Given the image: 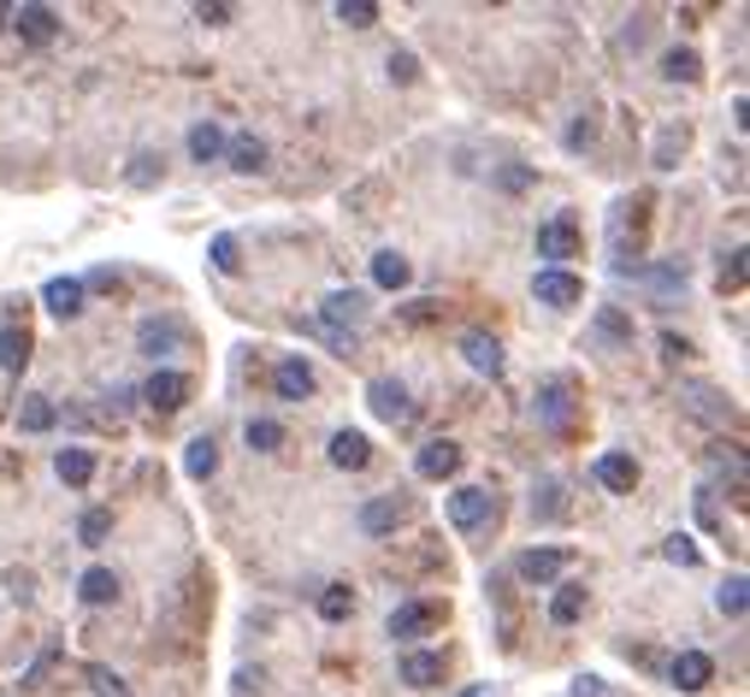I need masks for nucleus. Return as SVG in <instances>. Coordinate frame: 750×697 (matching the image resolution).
Returning a JSON list of instances; mask_svg holds the SVG:
<instances>
[{
    "instance_id": "nucleus-1",
    "label": "nucleus",
    "mask_w": 750,
    "mask_h": 697,
    "mask_svg": "<svg viewBox=\"0 0 750 697\" xmlns=\"http://www.w3.org/2000/svg\"><path fill=\"white\" fill-rule=\"evenodd\" d=\"M450 621V609L443 603H402L397 615H390V638H425V633H437V626Z\"/></svg>"
},
{
    "instance_id": "nucleus-2",
    "label": "nucleus",
    "mask_w": 750,
    "mask_h": 697,
    "mask_svg": "<svg viewBox=\"0 0 750 697\" xmlns=\"http://www.w3.org/2000/svg\"><path fill=\"white\" fill-rule=\"evenodd\" d=\"M12 30H19V42L47 47L60 36V12L54 7H12Z\"/></svg>"
},
{
    "instance_id": "nucleus-3",
    "label": "nucleus",
    "mask_w": 750,
    "mask_h": 697,
    "mask_svg": "<svg viewBox=\"0 0 750 697\" xmlns=\"http://www.w3.org/2000/svg\"><path fill=\"white\" fill-rule=\"evenodd\" d=\"M319 319H326V331L344 344V331L349 326H361L367 319V296L361 291H337V296H326V308H319Z\"/></svg>"
},
{
    "instance_id": "nucleus-4",
    "label": "nucleus",
    "mask_w": 750,
    "mask_h": 697,
    "mask_svg": "<svg viewBox=\"0 0 750 697\" xmlns=\"http://www.w3.org/2000/svg\"><path fill=\"white\" fill-rule=\"evenodd\" d=\"M538 254H543V261H556V266L579 254V225H573L568 213H556L550 225H538Z\"/></svg>"
},
{
    "instance_id": "nucleus-5",
    "label": "nucleus",
    "mask_w": 750,
    "mask_h": 697,
    "mask_svg": "<svg viewBox=\"0 0 750 697\" xmlns=\"http://www.w3.org/2000/svg\"><path fill=\"white\" fill-rule=\"evenodd\" d=\"M314 367L308 361H302V355H289V361H278V367H272V390H278V397L284 402H308L314 397Z\"/></svg>"
},
{
    "instance_id": "nucleus-6",
    "label": "nucleus",
    "mask_w": 750,
    "mask_h": 697,
    "mask_svg": "<svg viewBox=\"0 0 750 697\" xmlns=\"http://www.w3.org/2000/svg\"><path fill=\"white\" fill-rule=\"evenodd\" d=\"M644 231H651V196H633L615 208V249H626L633 236V254H644Z\"/></svg>"
},
{
    "instance_id": "nucleus-7",
    "label": "nucleus",
    "mask_w": 750,
    "mask_h": 697,
    "mask_svg": "<svg viewBox=\"0 0 750 697\" xmlns=\"http://www.w3.org/2000/svg\"><path fill=\"white\" fill-rule=\"evenodd\" d=\"M532 291H538V302H543V308H573V302L585 296V284H579L573 272L550 266V272H538V278H532Z\"/></svg>"
},
{
    "instance_id": "nucleus-8",
    "label": "nucleus",
    "mask_w": 750,
    "mask_h": 697,
    "mask_svg": "<svg viewBox=\"0 0 750 697\" xmlns=\"http://www.w3.org/2000/svg\"><path fill=\"white\" fill-rule=\"evenodd\" d=\"M142 397L155 414H178V408L190 402V379H183V372H155V379L142 384Z\"/></svg>"
},
{
    "instance_id": "nucleus-9",
    "label": "nucleus",
    "mask_w": 750,
    "mask_h": 697,
    "mask_svg": "<svg viewBox=\"0 0 750 697\" xmlns=\"http://www.w3.org/2000/svg\"><path fill=\"white\" fill-rule=\"evenodd\" d=\"M596 485H603V490H615V497H626V490L638 485V462H633L626 450L596 455Z\"/></svg>"
},
{
    "instance_id": "nucleus-10",
    "label": "nucleus",
    "mask_w": 750,
    "mask_h": 697,
    "mask_svg": "<svg viewBox=\"0 0 750 697\" xmlns=\"http://www.w3.org/2000/svg\"><path fill=\"white\" fill-rule=\"evenodd\" d=\"M402 520H408V503H402V497H372V503L361 508V532H367V538H390Z\"/></svg>"
},
{
    "instance_id": "nucleus-11",
    "label": "nucleus",
    "mask_w": 750,
    "mask_h": 697,
    "mask_svg": "<svg viewBox=\"0 0 750 697\" xmlns=\"http://www.w3.org/2000/svg\"><path fill=\"white\" fill-rule=\"evenodd\" d=\"M561 568H568V550H526L515 562L526 585H550V580H561Z\"/></svg>"
},
{
    "instance_id": "nucleus-12",
    "label": "nucleus",
    "mask_w": 750,
    "mask_h": 697,
    "mask_svg": "<svg viewBox=\"0 0 750 697\" xmlns=\"http://www.w3.org/2000/svg\"><path fill=\"white\" fill-rule=\"evenodd\" d=\"M420 479H450L455 467H462V444H450V437H437V444H425L420 450Z\"/></svg>"
},
{
    "instance_id": "nucleus-13",
    "label": "nucleus",
    "mask_w": 750,
    "mask_h": 697,
    "mask_svg": "<svg viewBox=\"0 0 750 697\" xmlns=\"http://www.w3.org/2000/svg\"><path fill=\"white\" fill-rule=\"evenodd\" d=\"M443 515H450V526H462V532H473V526H479V520L490 515V490H455Z\"/></svg>"
},
{
    "instance_id": "nucleus-14",
    "label": "nucleus",
    "mask_w": 750,
    "mask_h": 697,
    "mask_svg": "<svg viewBox=\"0 0 750 697\" xmlns=\"http://www.w3.org/2000/svg\"><path fill=\"white\" fill-rule=\"evenodd\" d=\"M462 355H467V367L490 372V379L503 372V344H497L490 331H467V337H462Z\"/></svg>"
},
{
    "instance_id": "nucleus-15",
    "label": "nucleus",
    "mask_w": 750,
    "mask_h": 697,
    "mask_svg": "<svg viewBox=\"0 0 750 697\" xmlns=\"http://www.w3.org/2000/svg\"><path fill=\"white\" fill-rule=\"evenodd\" d=\"M372 462V444H367V432H337L331 437V467H344V473H361Z\"/></svg>"
},
{
    "instance_id": "nucleus-16",
    "label": "nucleus",
    "mask_w": 750,
    "mask_h": 697,
    "mask_svg": "<svg viewBox=\"0 0 750 697\" xmlns=\"http://www.w3.org/2000/svg\"><path fill=\"white\" fill-rule=\"evenodd\" d=\"M668 674H674V686H679V691H704L709 679H715V662H709L704 651H686V656H674V668H668Z\"/></svg>"
},
{
    "instance_id": "nucleus-17",
    "label": "nucleus",
    "mask_w": 750,
    "mask_h": 697,
    "mask_svg": "<svg viewBox=\"0 0 750 697\" xmlns=\"http://www.w3.org/2000/svg\"><path fill=\"white\" fill-rule=\"evenodd\" d=\"M42 302H47V314H54V319H77L83 314V278H54L42 291Z\"/></svg>"
},
{
    "instance_id": "nucleus-18",
    "label": "nucleus",
    "mask_w": 750,
    "mask_h": 697,
    "mask_svg": "<svg viewBox=\"0 0 750 697\" xmlns=\"http://www.w3.org/2000/svg\"><path fill=\"white\" fill-rule=\"evenodd\" d=\"M367 402H372V414H379V420H408V390L397 379H372Z\"/></svg>"
},
{
    "instance_id": "nucleus-19",
    "label": "nucleus",
    "mask_w": 750,
    "mask_h": 697,
    "mask_svg": "<svg viewBox=\"0 0 750 697\" xmlns=\"http://www.w3.org/2000/svg\"><path fill=\"white\" fill-rule=\"evenodd\" d=\"M30 349H36V344H30L24 326H7V331H0V367H7V372H24V367H30Z\"/></svg>"
},
{
    "instance_id": "nucleus-20",
    "label": "nucleus",
    "mask_w": 750,
    "mask_h": 697,
    "mask_svg": "<svg viewBox=\"0 0 750 697\" xmlns=\"http://www.w3.org/2000/svg\"><path fill=\"white\" fill-rule=\"evenodd\" d=\"M402 679H408V686H437V679H443V656L408 651V656H402Z\"/></svg>"
},
{
    "instance_id": "nucleus-21",
    "label": "nucleus",
    "mask_w": 750,
    "mask_h": 697,
    "mask_svg": "<svg viewBox=\"0 0 750 697\" xmlns=\"http://www.w3.org/2000/svg\"><path fill=\"white\" fill-rule=\"evenodd\" d=\"M408 272H414V266H408L397 249L372 254V284H379V291H402V284H408Z\"/></svg>"
},
{
    "instance_id": "nucleus-22",
    "label": "nucleus",
    "mask_w": 750,
    "mask_h": 697,
    "mask_svg": "<svg viewBox=\"0 0 750 697\" xmlns=\"http://www.w3.org/2000/svg\"><path fill=\"white\" fill-rule=\"evenodd\" d=\"M225 155L236 172H266V142L261 136H236V142H225Z\"/></svg>"
},
{
    "instance_id": "nucleus-23",
    "label": "nucleus",
    "mask_w": 750,
    "mask_h": 697,
    "mask_svg": "<svg viewBox=\"0 0 750 697\" xmlns=\"http://www.w3.org/2000/svg\"><path fill=\"white\" fill-rule=\"evenodd\" d=\"M579 615H585V585H556V598H550V621H556V626H573Z\"/></svg>"
},
{
    "instance_id": "nucleus-24",
    "label": "nucleus",
    "mask_w": 750,
    "mask_h": 697,
    "mask_svg": "<svg viewBox=\"0 0 750 697\" xmlns=\"http://www.w3.org/2000/svg\"><path fill=\"white\" fill-rule=\"evenodd\" d=\"M183 337V326L178 319H142V331H136V344H142L148 355H160V349H172Z\"/></svg>"
},
{
    "instance_id": "nucleus-25",
    "label": "nucleus",
    "mask_w": 750,
    "mask_h": 697,
    "mask_svg": "<svg viewBox=\"0 0 750 697\" xmlns=\"http://www.w3.org/2000/svg\"><path fill=\"white\" fill-rule=\"evenodd\" d=\"M54 473H60L65 485H89V479H95V455H89V450H60Z\"/></svg>"
},
{
    "instance_id": "nucleus-26",
    "label": "nucleus",
    "mask_w": 750,
    "mask_h": 697,
    "mask_svg": "<svg viewBox=\"0 0 750 697\" xmlns=\"http://www.w3.org/2000/svg\"><path fill=\"white\" fill-rule=\"evenodd\" d=\"M77 591H83V603H95V609H101V603H113V598H118V573H113V568H89Z\"/></svg>"
},
{
    "instance_id": "nucleus-27",
    "label": "nucleus",
    "mask_w": 750,
    "mask_h": 697,
    "mask_svg": "<svg viewBox=\"0 0 750 697\" xmlns=\"http://www.w3.org/2000/svg\"><path fill=\"white\" fill-rule=\"evenodd\" d=\"M190 155L196 160H219V155H225V130H219L213 118H201V125L190 130Z\"/></svg>"
},
{
    "instance_id": "nucleus-28",
    "label": "nucleus",
    "mask_w": 750,
    "mask_h": 697,
    "mask_svg": "<svg viewBox=\"0 0 750 697\" xmlns=\"http://www.w3.org/2000/svg\"><path fill=\"white\" fill-rule=\"evenodd\" d=\"M319 615H326V621H349L355 615V591L349 585H326V591H319Z\"/></svg>"
},
{
    "instance_id": "nucleus-29",
    "label": "nucleus",
    "mask_w": 750,
    "mask_h": 697,
    "mask_svg": "<svg viewBox=\"0 0 750 697\" xmlns=\"http://www.w3.org/2000/svg\"><path fill=\"white\" fill-rule=\"evenodd\" d=\"M538 414L550 420V426H561V420H568V384H561V379H550V384H543V397H538Z\"/></svg>"
},
{
    "instance_id": "nucleus-30",
    "label": "nucleus",
    "mask_w": 750,
    "mask_h": 697,
    "mask_svg": "<svg viewBox=\"0 0 750 697\" xmlns=\"http://www.w3.org/2000/svg\"><path fill=\"white\" fill-rule=\"evenodd\" d=\"M19 426H24V432H47V426H54V402H47V397H24Z\"/></svg>"
},
{
    "instance_id": "nucleus-31",
    "label": "nucleus",
    "mask_w": 750,
    "mask_h": 697,
    "mask_svg": "<svg viewBox=\"0 0 750 697\" xmlns=\"http://www.w3.org/2000/svg\"><path fill=\"white\" fill-rule=\"evenodd\" d=\"M596 337H609V344H633V319L615 314V308H596Z\"/></svg>"
},
{
    "instance_id": "nucleus-32",
    "label": "nucleus",
    "mask_w": 750,
    "mask_h": 697,
    "mask_svg": "<svg viewBox=\"0 0 750 697\" xmlns=\"http://www.w3.org/2000/svg\"><path fill=\"white\" fill-rule=\"evenodd\" d=\"M183 467H190L196 479H208V473L219 467V444H213V437H196V444H190V455H183Z\"/></svg>"
},
{
    "instance_id": "nucleus-33",
    "label": "nucleus",
    "mask_w": 750,
    "mask_h": 697,
    "mask_svg": "<svg viewBox=\"0 0 750 697\" xmlns=\"http://www.w3.org/2000/svg\"><path fill=\"white\" fill-rule=\"evenodd\" d=\"M662 77L697 83V54H691V47H674V54H662Z\"/></svg>"
},
{
    "instance_id": "nucleus-34",
    "label": "nucleus",
    "mask_w": 750,
    "mask_h": 697,
    "mask_svg": "<svg viewBox=\"0 0 750 697\" xmlns=\"http://www.w3.org/2000/svg\"><path fill=\"white\" fill-rule=\"evenodd\" d=\"M107 532H113V508H89V515L77 520V538L83 543H107Z\"/></svg>"
},
{
    "instance_id": "nucleus-35",
    "label": "nucleus",
    "mask_w": 750,
    "mask_h": 697,
    "mask_svg": "<svg viewBox=\"0 0 750 697\" xmlns=\"http://www.w3.org/2000/svg\"><path fill=\"white\" fill-rule=\"evenodd\" d=\"M284 444V426H278V420H249V450H278Z\"/></svg>"
},
{
    "instance_id": "nucleus-36",
    "label": "nucleus",
    "mask_w": 750,
    "mask_h": 697,
    "mask_svg": "<svg viewBox=\"0 0 750 697\" xmlns=\"http://www.w3.org/2000/svg\"><path fill=\"white\" fill-rule=\"evenodd\" d=\"M89 686H95V697H136L125 679H118L113 668H101V662H89Z\"/></svg>"
},
{
    "instance_id": "nucleus-37",
    "label": "nucleus",
    "mask_w": 750,
    "mask_h": 697,
    "mask_svg": "<svg viewBox=\"0 0 750 697\" xmlns=\"http://www.w3.org/2000/svg\"><path fill=\"white\" fill-rule=\"evenodd\" d=\"M715 603H721V615H732V621H739L744 609H750V591H744V580H727L721 591H715Z\"/></svg>"
},
{
    "instance_id": "nucleus-38",
    "label": "nucleus",
    "mask_w": 750,
    "mask_h": 697,
    "mask_svg": "<svg viewBox=\"0 0 750 697\" xmlns=\"http://www.w3.org/2000/svg\"><path fill=\"white\" fill-rule=\"evenodd\" d=\"M337 19H344L349 30H367V24H379V7H372V0H344Z\"/></svg>"
},
{
    "instance_id": "nucleus-39",
    "label": "nucleus",
    "mask_w": 750,
    "mask_h": 697,
    "mask_svg": "<svg viewBox=\"0 0 750 697\" xmlns=\"http://www.w3.org/2000/svg\"><path fill=\"white\" fill-rule=\"evenodd\" d=\"M662 556H668V562H679V568H697V562H704V556H697V543H691L686 532H674L668 543H662Z\"/></svg>"
},
{
    "instance_id": "nucleus-40",
    "label": "nucleus",
    "mask_w": 750,
    "mask_h": 697,
    "mask_svg": "<svg viewBox=\"0 0 750 697\" xmlns=\"http://www.w3.org/2000/svg\"><path fill=\"white\" fill-rule=\"evenodd\" d=\"M208 254H213V266H219V272H236V266H243V249H236V236H213V249H208Z\"/></svg>"
},
{
    "instance_id": "nucleus-41",
    "label": "nucleus",
    "mask_w": 750,
    "mask_h": 697,
    "mask_svg": "<svg viewBox=\"0 0 750 697\" xmlns=\"http://www.w3.org/2000/svg\"><path fill=\"white\" fill-rule=\"evenodd\" d=\"M686 125H674V130H662V142H656V166H674V155H679V148H686Z\"/></svg>"
},
{
    "instance_id": "nucleus-42",
    "label": "nucleus",
    "mask_w": 750,
    "mask_h": 697,
    "mask_svg": "<svg viewBox=\"0 0 750 697\" xmlns=\"http://www.w3.org/2000/svg\"><path fill=\"white\" fill-rule=\"evenodd\" d=\"M744 284V249H727L721 254V291H739Z\"/></svg>"
},
{
    "instance_id": "nucleus-43",
    "label": "nucleus",
    "mask_w": 750,
    "mask_h": 697,
    "mask_svg": "<svg viewBox=\"0 0 750 697\" xmlns=\"http://www.w3.org/2000/svg\"><path fill=\"white\" fill-rule=\"evenodd\" d=\"M532 515H538V520H556V515H561V485H556V479L543 485V497L532 503Z\"/></svg>"
},
{
    "instance_id": "nucleus-44",
    "label": "nucleus",
    "mask_w": 750,
    "mask_h": 697,
    "mask_svg": "<svg viewBox=\"0 0 750 697\" xmlns=\"http://www.w3.org/2000/svg\"><path fill=\"white\" fill-rule=\"evenodd\" d=\"M155 178H160V155H136V166H130V183H142V190H148Z\"/></svg>"
},
{
    "instance_id": "nucleus-45",
    "label": "nucleus",
    "mask_w": 750,
    "mask_h": 697,
    "mask_svg": "<svg viewBox=\"0 0 750 697\" xmlns=\"http://www.w3.org/2000/svg\"><path fill=\"white\" fill-rule=\"evenodd\" d=\"M425 319H443V302H414V308H402V326H425Z\"/></svg>"
},
{
    "instance_id": "nucleus-46",
    "label": "nucleus",
    "mask_w": 750,
    "mask_h": 697,
    "mask_svg": "<svg viewBox=\"0 0 750 697\" xmlns=\"http://www.w3.org/2000/svg\"><path fill=\"white\" fill-rule=\"evenodd\" d=\"M390 77H397V83H414V77H420L414 54H402V47H397V54H390Z\"/></svg>"
},
{
    "instance_id": "nucleus-47",
    "label": "nucleus",
    "mask_w": 750,
    "mask_h": 697,
    "mask_svg": "<svg viewBox=\"0 0 750 697\" xmlns=\"http://www.w3.org/2000/svg\"><path fill=\"white\" fill-rule=\"evenodd\" d=\"M497 183H503V190H526V183H532V166H503Z\"/></svg>"
},
{
    "instance_id": "nucleus-48",
    "label": "nucleus",
    "mask_w": 750,
    "mask_h": 697,
    "mask_svg": "<svg viewBox=\"0 0 750 697\" xmlns=\"http://www.w3.org/2000/svg\"><path fill=\"white\" fill-rule=\"evenodd\" d=\"M196 19H201V24H231V7H219V0L208 7V0H201V7H196Z\"/></svg>"
},
{
    "instance_id": "nucleus-49",
    "label": "nucleus",
    "mask_w": 750,
    "mask_h": 697,
    "mask_svg": "<svg viewBox=\"0 0 750 697\" xmlns=\"http://www.w3.org/2000/svg\"><path fill=\"white\" fill-rule=\"evenodd\" d=\"M591 136H596V125H591V118H579V125L568 130V142H573V148H585V142H591Z\"/></svg>"
},
{
    "instance_id": "nucleus-50",
    "label": "nucleus",
    "mask_w": 750,
    "mask_h": 697,
    "mask_svg": "<svg viewBox=\"0 0 750 697\" xmlns=\"http://www.w3.org/2000/svg\"><path fill=\"white\" fill-rule=\"evenodd\" d=\"M596 691H603V679H596V674H585V679L573 686V697H596Z\"/></svg>"
},
{
    "instance_id": "nucleus-51",
    "label": "nucleus",
    "mask_w": 750,
    "mask_h": 697,
    "mask_svg": "<svg viewBox=\"0 0 750 697\" xmlns=\"http://www.w3.org/2000/svg\"><path fill=\"white\" fill-rule=\"evenodd\" d=\"M462 697H490V686H467Z\"/></svg>"
},
{
    "instance_id": "nucleus-52",
    "label": "nucleus",
    "mask_w": 750,
    "mask_h": 697,
    "mask_svg": "<svg viewBox=\"0 0 750 697\" xmlns=\"http://www.w3.org/2000/svg\"><path fill=\"white\" fill-rule=\"evenodd\" d=\"M0 19H12V7H0Z\"/></svg>"
}]
</instances>
